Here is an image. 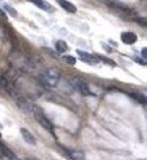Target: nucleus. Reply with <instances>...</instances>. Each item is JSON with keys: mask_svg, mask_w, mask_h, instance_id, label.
Segmentation results:
<instances>
[{"mask_svg": "<svg viewBox=\"0 0 147 160\" xmlns=\"http://www.w3.org/2000/svg\"><path fill=\"white\" fill-rule=\"evenodd\" d=\"M32 112H33V117H34L35 121L39 124L41 128H44L45 130L49 131V132H52V131H54V125H52L51 120L45 115V113L40 109L39 107H35V106H34Z\"/></svg>", "mask_w": 147, "mask_h": 160, "instance_id": "nucleus-1", "label": "nucleus"}, {"mask_svg": "<svg viewBox=\"0 0 147 160\" xmlns=\"http://www.w3.org/2000/svg\"><path fill=\"white\" fill-rule=\"evenodd\" d=\"M72 85H73V88L78 91L80 95H83V96H92V92L90 91L89 85L83 78L74 77L73 80H72Z\"/></svg>", "mask_w": 147, "mask_h": 160, "instance_id": "nucleus-2", "label": "nucleus"}, {"mask_svg": "<svg viewBox=\"0 0 147 160\" xmlns=\"http://www.w3.org/2000/svg\"><path fill=\"white\" fill-rule=\"evenodd\" d=\"M61 77V73L57 68H49V69L45 70L44 73V77H43V81L45 84H48L49 86H55L57 82H59V79Z\"/></svg>", "mask_w": 147, "mask_h": 160, "instance_id": "nucleus-3", "label": "nucleus"}, {"mask_svg": "<svg viewBox=\"0 0 147 160\" xmlns=\"http://www.w3.org/2000/svg\"><path fill=\"white\" fill-rule=\"evenodd\" d=\"M77 53H78L80 61H83V62L87 63V64L95 66V64H97L98 62H100L97 56H95V55H90L89 52H87V51H84V50H77Z\"/></svg>", "mask_w": 147, "mask_h": 160, "instance_id": "nucleus-4", "label": "nucleus"}, {"mask_svg": "<svg viewBox=\"0 0 147 160\" xmlns=\"http://www.w3.org/2000/svg\"><path fill=\"white\" fill-rule=\"evenodd\" d=\"M120 39L123 41V44H125V45H134L137 41V35L133 32H124V33H122Z\"/></svg>", "mask_w": 147, "mask_h": 160, "instance_id": "nucleus-5", "label": "nucleus"}, {"mask_svg": "<svg viewBox=\"0 0 147 160\" xmlns=\"http://www.w3.org/2000/svg\"><path fill=\"white\" fill-rule=\"evenodd\" d=\"M106 4H108L111 8H113V9H117L119 10L120 12H125V13H130V11L131 9L127 6L125 4H123V2H120V1H116V0H108Z\"/></svg>", "mask_w": 147, "mask_h": 160, "instance_id": "nucleus-6", "label": "nucleus"}, {"mask_svg": "<svg viewBox=\"0 0 147 160\" xmlns=\"http://www.w3.org/2000/svg\"><path fill=\"white\" fill-rule=\"evenodd\" d=\"M20 132H21V135H22V138H23V141H24L26 143H28L30 146H35V144H37L35 137H34V136L32 135V132H29L26 128H21Z\"/></svg>", "mask_w": 147, "mask_h": 160, "instance_id": "nucleus-7", "label": "nucleus"}, {"mask_svg": "<svg viewBox=\"0 0 147 160\" xmlns=\"http://www.w3.org/2000/svg\"><path fill=\"white\" fill-rule=\"evenodd\" d=\"M57 2H59L60 6L65 11H67L68 13H76L77 12V6L68 0H57Z\"/></svg>", "mask_w": 147, "mask_h": 160, "instance_id": "nucleus-8", "label": "nucleus"}, {"mask_svg": "<svg viewBox=\"0 0 147 160\" xmlns=\"http://www.w3.org/2000/svg\"><path fill=\"white\" fill-rule=\"evenodd\" d=\"M29 2H32L33 5H35L37 8H39L44 11H52V6L49 2H46L45 0H28Z\"/></svg>", "mask_w": 147, "mask_h": 160, "instance_id": "nucleus-9", "label": "nucleus"}, {"mask_svg": "<svg viewBox=\"0 0 147 160\" xmlns=\"http://www.w3.org/2000/svg\"><path fill=\"white\" fill-rule=\"evenodd\" d=\"M55 48H56V50L59 51V52H61V53L68 51V45H67V42H66L65 40H59V41H56Z\"/></svg>", "mask_w": 147, "mask_h": 160, "instance_id": "nucleus-10", "label": "nucleus"}, {"mask_svg": "<svg viewBox=\"0 0 147 160\" xmlns=\"http://www.w3.org/2000/svg\"><path fill=\"white\" fill-rule=\"evenodd\" d=\"M69 157L73 160H84L85 154H84V152H80V150H72V152H69Z\"/></svg>", "mask_w": 147, "mask_h": 160, "instance_id": "nucleus-11", "label": "nucleus"}, {"mask_svg": "<svg viewBox=\"0 0 147 160\" xmlns=\"http://www.w3.org/2000/svg\"><path fill=\"white\" fill-rule=\"evenodd\" d=\"M62 61L66 62L67 64H71V66H74V64L77 63L76 57H74V56H71V55H65V56H62Z\"/></svg>", "mask_w": 147, "mask_h": 160, "instance_id": "nucleus-12", "label": "nucleus"}, {"mask_svg": "<svg viewBox=\"0 0 147 160\" xmlns=\"http://www.w3.org/2000/svg\"><path fill=\"white\" fill-rule=\"evenodd\" d=\"M3 8H4L5 12H8V13H9L10 16H12V17H16V16H17V11L15 10L13 8H11L10 5H6V4H5V5L3 6Z\"/></svg>", "mask_w": 147, "mask_h": 160, "instance_id": "nucleus-13", "label": "nucleus"}, {"mask_svg": "<svg viewBox=\"0 0 147 160\" xmlns=\"http://www.w3.org/2000/svg\"><path fill=\"white\" fill-rule=\"evenodd\" d=\"M130 96H133L135 100L141 102V103H144V104L146 103V97L144 95H141V93H130Z\"/></svg>", "mask_w": 147, "mask_h": 160, "instance_id": "nucleus-14", "label": "nucleus"}, {"mask_svg": "<svg viewBox=\"0 0 147 160\" xmlns=\"http://www.w3.org/2000/svg\"><path fill=\"white\" fill-rule=\"evenodd\" d=\"M141 55H142V57H144V61H146V49H145V48L141 51Z\"/></svg>", "mask_w": 147, "mask_h": 160, "instance_id": "nucleus-15", "label": "nucleus"}, {"mask_svg": "<svg viewBox=\"0 0 147 160\" xmlns=\"http://www.w3.org/2000/svg\"><path fill=\"white\" fill-rule=\"evenodd\" d=\"M0 15H1L3 17H5V16H6V15H5V11H1V10H0Z\"/></svg>", "mask_w": 147, "mask_h": 160, "instance_id": "nucleus-16", "label": "nucleus"}, {"mask_svg": "<svg viewBox=\"0 0 147 160\" xmlns=\"http://www.w3.org/2000/svg\"><path fill=\"white\" fill-rule=\"evenodd\" d=\"M0 137H1V133H0Z\"/></svg>", "mask_w": 147, "mask_h": 160, "instance_id": "nucleus-17", "label": "nucleus"}]
</instances>
